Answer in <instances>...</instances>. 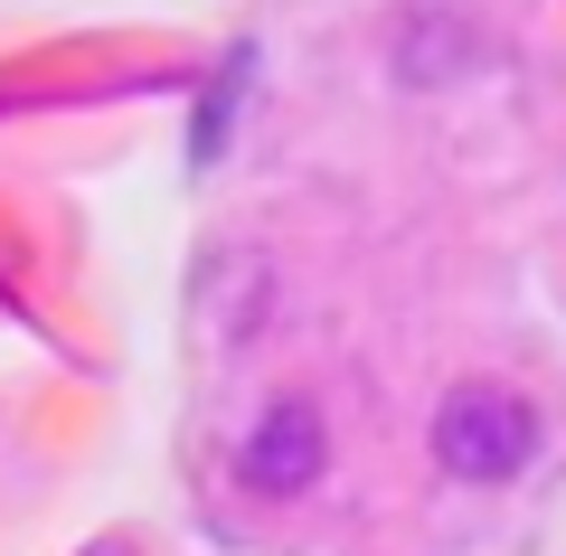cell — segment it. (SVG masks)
I'll use <instances>...</instances> for the list:
<instances>
[{"label": "cell", "instance_id": "6da1fadb", "mask_svg": "<svg viewBox=\"0 0 566 556\" xmlns=\"http://www.w3.org/2000/svg\"><path fill=\"white\" fill-rule=\"evenodd\" d=\"M528 453H538V406L520 387L463 378L434 406V462L453 481H510V472H528Z\"/></svg>", "mask_w": 566, "mask_h": 556}, {"label": "cell", "instance_id": "7a4b0ae2", "mask_svg": "<svg viewBox=\"0 0 566 556\" xmlns=\"http://www.w3.org/2000/svg\"><path fill=\"white\" fill-rule=\"evenodd\" d=\"M331 472V434H322V406L312 397H274L237 443V481L255 500H303L312 481Z\"/></svg>", "mask_w": 566, "mask_h": 556}]
</instances>
